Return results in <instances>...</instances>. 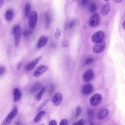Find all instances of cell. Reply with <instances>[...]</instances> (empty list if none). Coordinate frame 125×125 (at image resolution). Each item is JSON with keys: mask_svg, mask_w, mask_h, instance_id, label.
<instances>
[{"mask_svg": "<svg viewBox=\"0 0 125 125\" xmlns=\"http://www.w3.org/2000/svg\"><path fill=\"white\" fill-rule=\"evenodd\" d=\"M28 24L30 28L33 29L34 28L38 19V14L35 11L31 12L29 17Z\"/></svg>", "mask_w": 125, "mask_h": 125, "instance_id": "6da1fadb", "label": "cell"}, {"mask_svg": "<svg viewBox=\"0 0 125 125\" xmlns=\"http://www.w3.org/2000/svg\"><path fill=\"white\" fill-rule=\"evenodd\" d=\"M18 109L16 107H15L6 117L3 121L2 125H8L11 122L13 119L17 114Z\"/></svg>", "mask_w": 125, "mask_h": 125, "instance_id": "7a4b0ae2", "label": "cell"}, {"mask_svg": "<svg viewBox=\"0 0 125 125\" xmlns=\"http://www.w3.org/2000/svg\"><path fill=\"white\" fill-rule=\"evenodd\" d=\"M102 99V95L98 93L95 94L93 95L89 99L90 104L93 106H96L101 102Z\"/></svg>", "mask_w": 125, "mask_h": 125, "instance_id": "3957f363", "label": "cell"}, {"mask_svg": "<svg viewBox=\"0 0 125 125\" xmlns=\"http://www.w3.org/2000/svg\"><path fill=\"white\" fill-rule=\"evenodd\" d=\"M12 33L14 35V40L15 46H18L20 40L21 30L19 26L16 25L14 26L12 30Z\"/></svg>", "mask_w": 125, "mask_h": 125, "instance_id": "277c9868", "label": "cell"}, {"mask_svg": "<svg viewBox=\"0 0 125 125\" xmlns=\"http://www.w3.org/2000/svg\"><path fill=\"white\" fill-rule=\"evenodd\" d=\"M95 43L93 48L94 52L99 53L104 51L106 47V44L104 41L103 40Z\"/></svg>", "mask_w": 125, "mask_h": 125, "instance_id": "5b68a950", "label": "cell"}, {"mask_svg": "<svg viewBox=\"0 0 125 125\" xmlns=\"http://www.w3.org/2000/svg\"><path fill=\"white\" fill-rule=\"evenodd\" d=\"M105 37V34L102 31H99L95 33L92 36L91 39L94 42L96 43L103 40Z\"/></svg>", "mask_w": 125, "mask_h": 125, "instance_id": "8992f818", "label": "cell"}, {"mask_svg": "<svg viewBox=\"0 0 125 125\" xmlns=\"http://www.w3.org/2000/svg\"><path fill=\"white\" fill-rule=\"evenodd\" d=\"M100 22V17L99 14L95 13L93 15L90 19L89 21V25L92 27L97 26Z\"/></svg>", "mask_w": 125, "mask_h": 125, "instance_id": "52a82bcc", "label": "cell"}, {"mask_svg": "<svg viewBox=\"0 0 125 125\" xmlns=\"http://www.w3.org/2000/svg\"><path fill=\"white\" fill-rule=\"evenodd\" d=\"M48 69V67L45 65H41L38 67L34 72L33 75L38 78L46 72Z\"/></svg>", "mask_w": 125, "mask_h": 125, "instance_id": "ba28073f", "label": "cell"}, {"mask_svg": "<svg viewBox=\"0 0 125 125\" xmlns=\"http://www.w3.org/2000/svg\"><path fill=\"white\" fill-rule=\"evenodd\" d=\"M62 96L60 93H58L53 96L52 99V101L55 106H58L62 103Z\"/></svg>", "mask_w": 125, "mask_h": 125, "instance_id": "9c48e42d", "label": "cell"}, {"mask_svg": "<svg viewBox=\"0 0 125 125\" xmlns=\"http://www.w3.org/2000/svg\"><path fill=\"white\" fill-rule=\"evenodd\" d=\"M94 76L93 71L92 70L89 69L86 71L83 74V78L85 82H88L92 80Z\"/></svg>", "mask_w": 125, "mask_h": 125, "instance_id": "30bf717a", "label": "cell"}, {"mask_svg": "<svg viewBox=\"0 0 125 125\" xmlns=\"http://www.w3.org/2000/svg\"><path fill=\"white\" fill-rule=\"evenodd\" d=\"M93 90V87L90 84H87L84 85L82 87L81 92L84 95H88L91 94Z\"/></svg>", "mask_w": 125, "mask_h": 125, "instance_id": "8fae6325", "label": "cell"}, {"mask_svg": "<svg viewBox=\"0 0 125 125\" xmlns=\"http://www.w3.org/2000/svg\"><path fill=\"white\" fill-rule=\"evenodd\" d=\"M109 113L108 110L106 108H104L100 110L97 114V117L99 120H103L106 118Z\"/></svg>", "mask_w": 125, "mask_h": 125, "instance_id": "7c38bea8", "label": "cell"}, {"mask_svg": "<svg viewBox=\"0 0 125 125\" xmlns=\"http://www.w3.org/2000/svg\"><path fill=\"white\" fill-rule=\"evenodd\" d=\"M42 57L40 56L28 64L26 67L27 71H30L33 69L39 61L42 59Z\"/></svg>", "mask_w": 125, "mask_h": 125, "instance_id": "4fadbf2b", "label": "cell"}, {"mask_svg": "<svg viewBox=\"0 0 125 125\" xmlns=\"http://www.w3.org/2000/svg\"><path fill=\"white\" fill-rule=\"evenodd\" d=\"M111 9L110 4L109 3H107L104 5L101 8L100 10L101 14L103 16L108 15Z\"/></svg>", "mask_w": 125, "mask_h": 125, "instance_id": "5bb4252c", "label": "cell"}, {"mask_svg": "<svg viewBox=\"0 0 125 125\" xmlns=\"http://www.w3.org/2000/svg\"><path fill=\"white\" fill-rule=\"evenodd\" d=\"M14 101H17L20 100L21 96V94L20 90L18 88H16L13 92Z\"/></svg>", "mask_w": 125, "mask_h": 125, "instance_id": "9a60e30c", "label": "cell"}, {"mask_svg": "<svg viewBox=\"0 0 125 125\" xmlns=\"http://www.w3.org/2000/svg\"><path fill=\"white\" fill-rule=\"evenodd\" d=\"M46 112L44 111L39 112L33 119V122L35 123L39 122L45 115Z\"/></svg>", "mask_w": 125, "mask_h": 125, "instance_id": "2e32d148", "label": "cell"}, {"mask_svg": "<svg viewBox=\"0 0 125 125\" xmlns=\"http://www.w3.org/2000/svg\"><path fill=\"white\" fill-rule=\"evenodd\" d=\"M47 39L44 37H42L39 39L37 44V47L39 48L42 47L47 42Z\"/></svg>", "mask_w": 125, "mask_h": 125, "instance_id": "e0dca14e", "label": "cell"}, {"mask_svg": "<svg viewBox=\"0 0 125 125\" xmlns=\"http://www.w3.org/2000/svg\"><path fill=\"white\" fill-rule=\"evenodd\" d=\"M31 10V4L27 3L26 4L24 9V14L25 17L26 18L29 17L30 14Z\"/></svg>", "mask_w": 125, "mask_h": 125, "instance_id": "ac0fdd59", "label": "cell"}, {"mask_svg": "<svg viewBox=\"0 0 125 125\" xmlns=\"http://www.w3.org/2000/svg\"><path fill=\"white\" fill-rule=\"evenodd\" d=\"M5 18L6 20L10 21L12 20L13 16V11L10 9L8 10L5 14Z\"/></svg>", "mask_w": 125, "mask_h": 125, "instance_id": "d6986e66", "label": "cell"}, {"mask_svg": "<svg viewBox=\"0 0 125 125\" xmlns=\"http://www.w3.org/2000/svg\"><path fill=\"white\" fill-rule=\"evenodd\" d=\"M41 84L39 82L36 83L32 87L30 90V92L31 93H33L37 91L41 87Z\"/></svg>", "mask_w": 125, "mask_h": 125, "instance_id": "ffe728a7", "label": "cell"}, {"mask_svg": "<svg viewBox=\"0 0 125 125\" xmlns=\"http://www.w3.org/2000/svg\"><path fill=\"white\" fill-rule=\"evenodd\" d=\"M46 87L44 86L42 87L38 94L37 97V99L38 101H40L41 99L42 96L46 90Z\"/></svg>", "mask_w": 125, "mask_h": 125, "instance_id": "44dd1931", "label": "cell"}, {"mask_svg": "<svg viewBox=\"0 0 125 125\" xmlns=\"http://www.w3.org/2000/svg\"><path fill=\"white\" fill-rule=\"evenodd\" d=\"M49 101V99H47L44 100L38 107L37 110L39 111L43 108L47 104Z\"/></svg>", "mask_w": 125, "mask_h": 125, "instance_id": "7402d4cb", "label": "cell"}, {"mask_svg": "<svg viewBox=\"0 0 125 125\" xmlns=\"http://www.w3.org/2000/svg\"><path fill=\"white\" fill-rule=\"evenodd\" d=\"M97 10V7L96 5L94 4H92L89 7V11L91 13L95 12Z\"/></svg>", "mask_w": 125, "mask_h": 125, "instance_id": "603a6c76", "label": "cell"}, {"mask_svg": "<svg viewBox=\"0 0 125 125\" xmlns=\"http://www.w3.org/2000/svg\"><path fill=\"white\" fill-rule=\"evenodd\" d=\"M82 111L81 107L79 106H77L76 109L75 117L77 118L80 115Z\"/></svg>", "mask_w": 125, "mask_h": 125, "instance_id": "cb8c5ba5", "label": "cell"}, {"mask_svg": "<svg viewBox=\"0 0 125 125\" xmlns=\"http://www.w3.org/2000/svg\"><path fill=\"white\" fill-rule=\"evenodd\" d=\"M32 31L29 30H26L24 31L23 32V35L25 37H28L31 34Z\"/></svg>", "mask_w": 125, "mask_h": 125, "instance_id": "d4e9b609", "label": "cell"}, {"mask_svg": "<svg viewBox=\"0 0 125 125\" xmlns=\"http://www.w3.org/2000/svg\"><path fill=\"white\" fill-rule=\"evenodd\" d=\"M69 41L67 40H63L62 42V46L63 47H67L69 46Z\"/></svg>", "mask_w": 125, "mask_h": 125, "instance_id": "484cf974", "label": "cell"}, {"mask_svg": "<svg viewBox=\"0 0 125 125\" xmlns=\"http://www.w3.org/2000/svg\"><path fill=\"white\" fill-rule=\"evenodd\" d=\"M85 124L84 120L83 119H81L78 121L73 123V125H84Z\"/></svg>", "mask_w": 125, "mask_h": 125, "instance_id": "4316f807", "label": "cell"}, {"mask_svg": "<svg viewBox=\"0 0 125 125\" xmlns=\"http://www.w3.org/2000/svg\"><path fill=\"white\" fill-rule=\"evenodd\" d=\"M61 33V31L60 29L59 28H57L55 34V37L56 39H58L60 36Z\"/></svg>", "mask_w": 125, "mask_h": 125, "instance_id": "83f0119b", "label": "cell"}, {"mask_svg": "<svg viewBox=\"0 0 125 125\" xmlns=\"http://www.w3.org/2000/svg\"><path fill=\"white\" fill-rule=\"evenodd\" d=\"M93 61V59L91 58H88L86 59L85 63L86 64H89L92 63Z\"/></svg>", "mask_w": 125, "mask_h": 125, "instance_id": "f1b7e54d", "label": "cell"}, {"mask_svg": "<svg viewBox=\"0 0 125 125\" xmlns=\"http://www.w3.org/2000/svg\"><path fill=\"white\" fill-rule=\"evenodd\" d=\"M51 21V18L50 16L46 14L45 16V21L46 24L48 26L50 23Z\"/></svg>", "mask_w": 125, "mask_h": 125, "instance_id": "f546056e", "label": "cell"}, {"mask_svg": "<svg viewBox=\"0 0 125 125\" xmlns=\"http://www.w3.org/2000/svg\"><path fill=\"white\" fill-rule=\"evenodd\" d=\"M68 124V121L65 119H63L60 122V125H66Z\"/></svg>", "mask_w": 125, "mask_h": 125, "instance_id": "4dcf8cb0", "label": "cell"}, {"mask_svg": "<svg viewBox=\"0 0 125 125\" xmlns=\"http://www.w3.org/2000/svg\"><path fill=\"white\" fill-rule=\"evenodd\" d=\"M88 2V0H82L81 4L83 6H85L87 4Z\"/></svg>", "mask_w": 125, "mask_h": 125, "instance_id": "1f68e13d", "label": "cell"}, {"mask_svg": "<svg viewBox=\"0 0 125 125\" xmlns=\"http://www.w3.org/2000/svg\"><path fill=\"white\" fill-rule=\"evenodd\" d=\"M5 70V67L3 66L0 67V75L3 74Z\"/></svg>", "mask_w": 125, "mask_h": 125, "instance_id": "d6a6232c", "label": "cell"}, {"mask_svg": "<svg viewBox=\"0 0 125 125\" xmlns=\"http://www.w3.org/2000/svg\"><path fill=\"white\" fill-rule=\"evenodd\" d=\"M49 125H56L57 123L56 121L54 120H53L50 121L49 124Z\"/></svg>", "mask_w": 125, "mask_h": 125, "instance_id": "836d02e7", "label": "cell"}, {"mask_svg": "<svg viewBox=\"0 0 125 125\" xmlns=\"http://www.w3.org/2000/svg\"><path fill=\"white\" fill-rule=\"evenodd\" d=\"M75 24V21H72L70 22L69 25V28H73Z\"/></svg>", "mask_w": 125, "mask_h": 125, "instance_id": "e575fe53", "label": "cell"}, {"mask_svg": "<svg viewBox=\"0 0 125 125\" xmlns=\"http://www.w3.org/2000/svg\"><path fill=\"white\" fill-rule=\"evenodd\" d=\"M114 2L116 3H121L123 0H113Z\"/></svg>", "mask_w": 125, "mask_h": 125, "instance_id": "d590c367", "label": "cell"}, {"mask_svg": "<svg viewBox=\"0 0 125 125\" xmlns=\"http://www.w3.org/2000/svg\"><path fill=\"white\" fill-rule=\"evenodd\" d=\"M4 0H0V7L1 8L2 6L4 3Z\"/></svg>", "mask_w": 125, "mask_h": 125, "instance_id": "8d00e7d4", "label": "cell"}, {"mask_svg": "<svg viewBox=\"0 0 125 125\" xmlns=\"http://www.w3.org/2000/svg\"><path fill=\"white\" fill-rule=\"evenodd\" d=\"M22 65V62H19L18 63L17 66V69H19L21 67Z\"/></svg>", "mask_w": 125, "mask_h": 125, "instance_id": "74e56055", "label": "cell"}, {"mask_svg": "<svg viewBox=\"0 0 125 125\" xmlns=\"http://www.w3.org/2000/svg\"><path fill=\"white\" fill-rule=\"evenodd\" d=\"M122 26L123 27V28L124 29V30L125 29V21H124L123 22L122 24Z\"/></svg>", "mask_w": 125, "mask_h": 125, "instance_id": "f35d334b", "label": "cell"}, {"mask_svg": "<svg viewBox=\"0 0 125 125\" xmlns=\"http://www.w3.org/2000/svg\"><path fill=\"white\" fill-rule=\"evenodd\" d=\"M78 0H73V2H75L77 1Z\"/></svg>", "mask_w": 125, "mask_h": 125, "instance_id": "ab89813d", "label": "cell"}, {"mask_svg": "<svg viewBox=\"0 0 125 125\" xmlns=\"http://www.w3.org/2000/svg\"><path fill=\"white\" fill-rule=\"evenodd\" d=\"M17 125H18L19 124V123L18 122H17Z\"/></svg>", "mask_w": 125, "mask_h": 125, "instance_id": "60d3db41", "label": "cell"}, {"mask_svg": "<svg viewBox=\"0 0 125 125\" xmlns=\"http://www.w3.org/2000/svg\"><path fill=\"white\" fill-rule=\"evenodd\" d=\"M104 0L105 1H107L108 0Z\"/></svg>", "mask_w": 125, "mask_h": 125, "instance_id": "b9f144b4", "label": "cell"}]
</instances>
